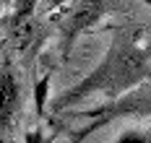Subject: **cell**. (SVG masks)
<instances>
[{"mask_svg": "<svg viewBox=\"0 0 151 143\" xmlns=\"http://www.w3.org/2000/svg\"><path fill=\"white\" fill-rule=\"evenodd\" d=\"M141 65H143V55H141V47H136L133 36H125L120 42H115V52L109 49V55H107L104 63L99 65L78 89H73V91H68V94H63L60 99H58V109H63L68 102L89 94V91L115 89V86H117V89H128L125 83H133V81H136V76H138L136 70Z\"/></svg>", "mask_w": 151, "mask_h": 143, "instance_id": "6da1fadb", "label": "cell"}, {"mask_svg": "<svg viewBox=\"0 0 151 143\" xmlns=\"http://www.w3.org/2000/svg\"><path fill=\"white\" fill-rule=\"evenodd\" d=\"M117 143H151V130H125Z\"/></svg>", "mask_w": 151, "mask_h": 143, "instance_id": "3957f363", "label": "cell"}, {"mask_svg": "<svg viewBox=\"0 0 151 143\" xmlns=\"http://www.w3.org/2000/svg\"><path fill=\"white\" fill-rule=\"evenodd\" d=\"M26 143H52V141L45 135V130H39V127H37V130H31L29 135H26Z\"/></svg>", "mask_w": 151, "mask_h": 143, "instance_id": "277c9868", "label": "cell"}, {"mask_svg": "<svg viewBox=\"0 0 151 143\" xmlns=\"http://www.w3.org/2000/svg\"><path fill=\"white\" fill-rule=\"evenodd\" d=\"M60 3H65V0H47V5H50V8H55V5H60Z\"/></svg>", "mask_w": 151, "mask_h": 143, "instance_id": "5b68a950", "label": "cell"}, {"mask_svg": "<svg viewBox=\"0 0 151 143\" xmlns=\"http://www.w3.org/2000/svg\"><path fill=\"white\" fill-rule=\"evenodd\" d=\"M73 117H86L89 125L81 127L73 135V143H81L86 135H91L94 130L109 125L112 120H125V117H151V78L133 86L130 91L120 94L117 99H112L104 107L96 109H81L73 112Z\"/></svg>", "mask_w": 151, "mask_h": 143, "instance_id": "7a4b0ae2", "label": "cell"}]
</instances>
